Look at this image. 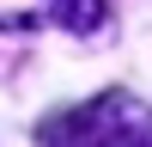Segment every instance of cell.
<instances>
[{
  "mask_svg": "<svg viewBox=\"0 0 152 147\" xmlns=\"http://www.w3.org/2000/svg\"><path fill=\"white\" fill-rule=\"evenodd\" d=\"M37 147H152V104L134 92H97L37 129Z\"/></svg>",
  "mask_w": 152,
  "mask_h": 147,
  "instance_id": "cell-1",
  "label": "cell"
},
{
  "mask_svg": "<svg viewBox=\"0 0 152 147\" xmlns=\"http://www.w3.org/2000/svg\"><path fill=\"white\" fill-rule=\"evenodd\" d=\"M73 31L97 37L110 24V0H0V31Z\"/></svg>",
  "mask_w": 152,
  "mask_h": 147,
  "instance_id": "cell-2",
  "label": "cell"
}]
</instances>
